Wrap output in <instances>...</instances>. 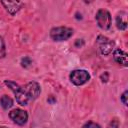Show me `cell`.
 <instances>
[{"mask_svg":"<svg viewBox=\"0 0 128 128\" xmlns=\"http://www.w3.org/2000/svg\"><path fill=\"white\" fill-rule=\"evenodd\" d=\"M5 85L14 93L15 95V98H16V101L18 104H20L21 106H26L28 105V103L30 102L24 92V89H23V86H20L19 84H17L16 82L14 81H11V80H5L4 81Z\"/></svg>","mask_w":128,"mask_h":128,"instance_id":"obj_1","label":"cell"},{"mask_svg":"<svg viewBox=\"0 0 128 128\" xmlns=\"http://www.w3.org/2000/svg\"><path fill=\"white\" fill-rule=\"evenodd\" d=\"M74 31L72 28L60 26V27H54L50 30V38L54 41H66L68 40L72 35Z\"/></svg>","mask_w":128,"mask_h":128,"instance_id":"obj_2","label":"cell"},{"mask_svg":"<svg viewBox=\"0 0 128 128\" xmlns=\"http://www.w3.org/2000/svg\"><path fill=\"white\" fill-rule=\"evenodd\" d=\"M95 19H96V22H97L98 26L101 29H103V30L110 29L111 24H112V18H111V14L108 10L99 9L96 13Z\"/></svg>","mask_w":128,"mask_h":128,"instance_id":"obj_3","label":"cell"},{"mask_svg":"<svg viewBox=\"0 0 128 128\" xmlns=\"http://www.w3.org/2000/svg\"><path fill=\"white\" fill-rule=\"evenodd\" d=\"M69 78H70V81L74 85L81 86L90 80V74L88 71L84 69H76L70 73Z\"/></svg>","mask_w":128,"mask_h":128,"instance_id":"obj_4","label":"cell"},{"mask_svg":"<svg viewBox=\"0 0 128 128\" xmlns=\"http://www.w3.org/2000/svg\"><path fill=\"white\" fill-rule=\"evenodd\" d=\"M23 89H24V92H25L29 101L35 100L36 98H38V96L41 93V87L35 81L28 82L25 86H23Z\"/></svg>","mask_w":128,"mask_h":128,"instance_id":"obj_5","label":"cell"},{"mask_svg":"<svg viewBox=\"0 0 128 128\" xmlns=\"http://www.w3.org/2000/svg\"><path fill=\"white\" fill-rule=\"evenodd\" d=\"M97 42L99 44V49H100V53L103 55V56H107L108 54L111 53L114 45H115V42L105 36H102V35H99L98 38H97Z\"/></svg>","mask_w":128,"mask_h":128,"instance_id":"obj_6","label":"cell"},{"mask_svg":"<svg viewBox=\"0 0 128 128\" xmlns=\"http://www.w3.org/2000/svg\"><path fill=\"white\" fill-rule=\"evenodd\" d=\"M9 117L10 119L16 123L17 125L19 126H23L27 123V120H28V113L22 109H19V108H16V109H13L12 111L9 112Z\"/></svg>","mask_w":128,"mask_h":128,"instance_id":"obj_7","label":"cell"},{"mask_svg":"<svg viewBox=\"0 0 128 128\" xmlns=\"http://www.w3.org/2000/svg\"><path fill=\"white\" fill-rule=\"evenodd\" d=\"M1 4L11 15H15L23 6V2L20 1H1Z\"/></svg>","mask_w":128,"mask_h":128,"instance_id":"obj_8","label":"cell"},{"mask_svg":"<svg viewBox=\"0 0 128 128\" xmlns=\"http://www.w3.org/2000/svg\"><path fill=\"white\" fill-rule=\"evenodd\" d=\"M113 58H114V60L119 65H122L124 67H126L128 65V56H127V53L124 52L120 48H116L114 50V52H113Z\"/></svg>","mask_w":128,"mask_h":128,"instance_id":"obj_9","label":"cell"},{"mask_svg":"<svg viewBox=\"0 0 128 128\" xmlns=\"http://www.w3.org/2000/svg\"><path fill=\"white\" fill-rule=\"evenodd\" d=\"M116 27L119 30H126L127 28V13L121 11L116 16Z\"/></svg>","mask_w":128,"mask_h":128,"instance_id":"obj_10","label":"cell"},{"mask_svg":"<svg viewBox=\"0 0 128 128\" xmlns=\"http://www.w3.org/2000/svg\"><path fill=\"white\" fill-rule=\"evenodd\" d=\"M0 104H1L3 109L7 110V109H9V108H11L13 106V100L8 95H3L0 98Z\"/></svg>","mask_w":128,"mask_h":128,"instance_id":"obj_11","label":"cell"},{"mask_svg":"<svg viewBox=\"0 0 128 128\" xmlns=\"http://www.w3.org/2000/svg\"><path fill=\"white\" fill-rule=\"evenodd\" d=\"M6 56V48H5V42L2 37H0V59L4 58Z\"/></svg>","mask_w":128,"mask_h":128,"instance_id":"obj_12","label":"cell"},{"mask_svg":"<svg viewBox=\"0 0 128 128\" xmlns=\"http://www.w3.org/2000/svg\"><path fill=\"white\" fill-rule=\"evenodd\" d=\"M82 128H101V126H100L99 124L95 123V122L88 121V122H86V123L82 126Z\"/></svg>","mask_w":128,"mask_h":128,"instance_id":"obj_13","label":"cell"},{"mask_svg":"<svg viewBox=\"0 0 128 128\" xmlns=\"http://www.w3.org/2000/svg\"><path fill=\"white\" fill-rule=\"evenodd\" d=\"M32 64V60L29 58V57H24V58H22V60H21V65L24 67V68H27V67H29L30 65Z\"/></svg>","mask_w":128,"mask_h":128,"instance_id":"obj_14","label":"cell"},{"mask_svg":"<svg viewBox=\"0 0 128 128\" xmlns=\"http://www.w3.org/2000/svg\"><path fill=\"white\" fill-rule=\"evenodd\" d=\"M128 95V91L127 90H125L123 93H122V95L120 96V100H121V102L124 104V105H127V96Z\"/></svg>","mask_w":128,"mask_h":128,"instance_id":"obj_15","label":"cell"},{"mask_svg":"<svg viewBox=\"0 0 128 128\" xmlns=\"http://www.w3.org/2000/svg\"><path fill=\"white\" fill-rule=\"evenodd\" d=\"M83 45H84V41H83V39H77V40L75 41V47L80 48V47H82Z\"/></svg>","mask_w":128,"mask_h":128,"instance_id":"obj_16","label":"cell"},{"mask_svg":"<svg viewBox=\"0 0 128 128\" xmlns=\"http://www.w3.org/2000/svg\"><path fill=\"white\" fill-rule=\"evenodd\" d=\"M108 77H109V75H108V73H107V72H104V73H103V74H101V76H100V78H101L102 82H107V81H108Z\"/></svg>","mask_w":128,"mask_h":128,"instance_id":"obj_17","label":"cell"},{"mask_svg":"<svg viewBox=\"0 0 128 128\" xmlns=\"http://www.w3.org/2000/svg\"><path fill=\"white\" fill-rule=\"evenodd\" d=\"M0 128H7V127H4V126H0Z\"/></svg>","mask_w":128,"mask_h":128,"instance_id":"obj_18","label":"cell"}]
</instances>
